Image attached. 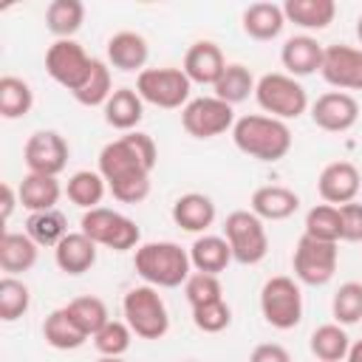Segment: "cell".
<instances>
[{"instance_id": "10", "label": "cell", "mask_w": 362, "mask_h": 362, "mask_svg": "<svg viewBox=\"0 0 362 362\" xmlns=\"http://www.w3.org/2000/svg\"><path fill=\"white\" fill-rule=\"evenodd\" d=\"M339 263V249L331 240H317L303 235L297 240V249L291 255V266H294V277L305 286H325Z\"/></svg>"}, {"instance_id": "24", "label": "cell", "mask_w": 362, "mask_h": 362, "mask_svg": "<svg viewBox=\"0 0 362 362\" xmlns=\"http://www.w3.org/2000/svg\"><path fill=\"white\" fill-rule=\"evenodd\" d=\"M189 263L195 272H204V274H221L226 272V266L232 263V249L226 243V238H218V235H201L195 238V243L189 246Z\"/></svg>"}, {"instance_id": "38", "label": "cell", "mask_w": 362, "mask_h": 362, "mask_svg": "<svg viewBox=\"0 0 362 362\" xmlns=\"http://www.w3.org/2000/svg\"><path fill=\"white\" fill-rule=\"evenodd\" d=\"M305 235L317 238V240H342V218H339V206L331 204H320L311 206L305 215Z\"/></svg>"}, {"instance_id": "26", "label": "cell", "mask_w": 362, "mask_h": 362, "mask_svg": "<svg viewBox=\"0 0 362 362\" xmlns=\"http://www.w3.org/2000/svg\"><path fill=\"white\" fill-rule=\"evenodd\" d=\"M243 31L252 37V40H274L283 25H286V14H283V6L277 3H252L243 8Z\"/></svg>"}, {"instance_id": "25", "label": "cell", "mask_w": 362, "mask_h": 362, "mask_svg": "<svg viewBox=\"0 0 362 362\" xmlns=\"http://www.w3.org/2000/svg\"><path fill=\"white\" fill-rule=\"evenodd\" d=\"M283 14L288 23L308 28V31H320L328 28L337 17V3L334 0H286L283 3Z\"/></svg>"}, {"instance_id": "29", "label": "cell", "mask_w": 362, "mask_h": 362, "mask_svg": "<svg viewBox=\"0 0 362 362\" xmlns=\"http://www.w3.org/2000/svg\"><path fill=\"white\" fill-rule=\"evenodd\" d=\"M42 337H45V342H48L51 348H57V351H76V348H82V345L88 342V334L71 320L68 308H57V311H51V314L45 317V322H42Z\"/></svg>"}, {"instance_id": "8", "label": "cell", "mask_w": 362, "mask_h": 362, "mask_svg": "<svg viewBox=\"0 0 362 362\" xmlns=\"http://www.w3.org/2000/svg\"><path fill=\"white\" fill-rule=\"evenodd\" d=\"M260 311H263V320L272 328H280V331L294 328L303 320L300 286L286 274L269 277L263 283V288H260Z\"/></svg>"}, {"instance_id": "4", "label": "cell", "mask_w": 362, "mask_h": 362, "mask_svg": "<svg viewBox=\"0 0 362 362\" xmlns=\"http://www.w3.org/2000/svg\"><path fill=\"white\" fill-rule=\"evenodd\" d=\"M122 311L130 331L141 339H161L170 328V314L156 286H133L122 300Z\"/></svg>"}, {"instance_id": "34", "label": "cell", "mask_w": 362, "mask_h": 362, "mask_svg": "<svg viewBox=\"0 0 362 362\" xmlns=\"http://www.w3.org/2000/svg\"><path fill=\"white\" fill-rule=\"evenodd\" d=\"M25 235L37 246H57L68 235V221L59 209H45V212H31L25 221Z\"/></svg>"}, {"instance_id": "36", "label": "cell", "mask_w": 362, "mask_h": 362, "mask_svg": "<svg viewBox=\"0 0 362 362\" xmlns=\"http://www.w3.org/2000/svg\"><path fill=\"white\" fill-rule=\"evenodd\" d=\"M34 93L31 85L20 76H3L0 79V116L3 119H20L31 110Z\"/></svg>"}, {"instance_id": "7", "label": "cell", "mask_w": 362, "mask_h": 362, "mask_svg": "<svg viewBox=\"0 0 362 362\" xmlns=\"http://www.w3.org/2000/svg\"><path fill=\"white\" fill-rule=\"evenodd\" d=\"M79 232H85L96 246H107L113 252H127L133 246H139L141 240V229L136 226V221H130L122 212H113L107 206H96L88 209L79 221Z\"/></svg>"}, {"instance_id": "23", "label": "cell", "mask_w": 362, "mask_h": 362, "mask_svg": "<svg viewBox=\"0 0 362 362\" xmlns=\"http://www.w3.org/2000/svg\"><path fill=\"white\" fill-rule=\"evenodd\" d=\"M102 110H105V122L110 127L130 133L144 116V99L133 88H116Z\"/></svg>"}, {"instance_id": "28", "label": "cell", "mask_w": 362, "mask_h": 362, "mask_svg": "<svg viewBox=\"0 0 362 362\" xmlns=\"http://www.w3.org/2000/svg\"><path fill=\"white\" fill-rule=\"evenodd\" d=\"M37 263V243L25 232H3L0 238V269L6 274L28 272Z\"/></svg>"}, {"instance_id": "30", "label": "cell", "mask_w": 362, "mask_h": 362, "mask_svg": "<svg viewBox=\"0 0 362 362\" xmlns=\"http://www.w3.org/2000/svg\"><path fill=\"white\" fill-rule=\"evenodd\" d=\"M308 345H311V354L320 362H342L348 356V351H351V337L345 334L342 325L325 322V325L314 328Z\"/></svg>"}, {"instance_id": "18", "label": "cell", "mask_w": 362, "mask_h": 362, "mask_svg": "<svg viewBox=\"0 0 362 362\" xmlns=\"http://www.w3.org/2000/svg\"><path fill=\"white\" fill-rule=\"evenodd\" d=\"M322 54L325 48L308 37V34H300V37H288L283 42V51H280V62L283 68L288 71V76H311L322 68Z\"/></svg>"}, {"instance_id": "43", "label": "cell", "mask_w": 362, "mask_h": 362, "mask_svg": "<svg viewBox=\"0 0 362 362\" xmlns=\"http://www.w3.org/2000/svg\"><path fill=\"white\" fill-rule=\"evenodd\" d=\"M192 322L204 334H218L232 322V311H229V305L223 300H215V303L192 308Z\"/></svg>"}, {"instance_id": "5", "label": "cell", "mask_w": 362, "mask_h": 362, "mask_svg": "<svg viewBox=\"0 0 362 362\" xmlns=\"http://www.w3.org/2000/svg\"><path fill=\"white\" fill-rule=\"evenodd\" d=\"M255 99L272 119H280V122L297 119L308 107L305 88L288 74H263L255 85Z\"/></svg>"}, {"instance_id": "16", "label": "cell", "mask_w": 362, "mask_h": 362, "mask_svg": "<svg viewBox=\"0 0 362 362\" xmlns=\"http://www.w3.org/2000/svg\"><path fill=\"white\" fill-rule=\"evenodd\" d=\"M359 187H362V178H359V170L351 161H334V164H328L320 173V181H317V189H320L322 201L331 204V206L351 204L359 195Z\"/></svg>"}, {"instance_id": "31", "label": "cell", "mask_w": 362, "mask_h": 362, "mask_svg": "<svg viewBox=\"0 0 362 362\" xmlns=\"http://www.w3.org/2000/svg\"><path fill=\"white\" fill-rule=\"evenodd\" d=\"M85 23V6L79 0H51L45 8V25L54 37L71 40Z\"/></svg>"}, {"instance_id": "40", "label": "cell", "mask_w": 362, "mask_h": 362, "mask_svg": "<svg viewBox=\"0 0 362 362\" xmlns=\"http://www.w3.org/2000/svg\"><path fill=\"white\" fill-rule=\"evenodd\" d=\"M331 314L337 325H354L362 320V283H342L331 300Z\"/></svg>"}, {"instance_id": "21", "label": "cell", "mask_w": 362, "mask_h": 362, "mask_svg": "<svg viewBox=\"0 0 362 362\" xmlns=\"http://www.w3.org/2000/svg\"><path fill=\"white\" fill-rule=\"evenodd\" d=\"M150 57L147 40L136 31H119L107 40V62L119 71H144V62Z\"/></svg>"}, {"instance_id": "44", "label": "cell", "mask_w": 362, "mask_h": 362, "mask_svg": "<svg viewBox=\"0 0 362 362\" xmlns=\"http://www.w3.org/2000/svg\"><path fill=\"white\" fill-rule=\"evenodd\" d=\"M339 218H342V240H362V204L351 201L339 206Z\"/></svg>"}, {"instance_id": "41", "label": "cell", "mask_w": 362, "mask_h": 362, "mask_svg": "<svg viewBox=\"0 0 362 362\" xmlns=\"http://www.w3.org/2000/svg\"><path fill=\"white\" fill-rule=\"evenodd\" d=\"M184 294H187V303L192 308L198 305H206V303H215V300H223V286L215 274H204V272H192L184 283Z\"/></svg>"}, {"instance_id": "3", "label": "cell", "mask_w": 362, "mask_h": 362, "mask_svg": "<svg viewBox=\"0 0 362 362\" xmlns=\"http://www.w3.org/2000/svg\"><path fill=\"white\" fill-rule=\"evenodd\" d=\"M133 266L139 272V277L147 286L156 288H175L181 283H187V277L192 274V263H189V252L173 240H153V243H141L136 249Z\"/></svg>"}, {"instance_id": "33", "label": "cell", "mask_w": 362, "mask_h": 362, "mask_svg": "<svg viewBox=\"0 0 362 362\" xmlns=\"http://www.w3.org/2000/svg\"><path fill=\"white\" fill-rule=\"evenodd\" d=\"M255 76H252V71L246 68V65H240V62H232V65H226V71L221 74V79L212 85L215 88V96L218 99H223L226 105H238V102H243V99H249V93H255Z\"/></svg>"}, {"instance_id": "9", "label": "cell", "mask_w": 362, "mask_h": 362, "mask_svg": "<svg viewBox=\"0 0 362 362\" xmlns=\"http://www.w3.org/2000/svg\"><path fill=\"white\" fill-rule=\"evenodd\" d=\"M192 82L181 68H144L136 76V93L164 110H175L189 102Z\"/></svg>"}, {"instance_id": "46", "label": "cell", "mask_w": 362, "mask_h": 362, "mask_svg": "<svg viewBox=\"0 0 362 362\" xmlns=\"http://www.w3.org/2000/svg\"><path fill=\"white\" fill-rule=\"evenodd\" d=\"M0 192H3V204H0V218H3V221H8V218H11V212H14V204L20 201V195L14 192V187H11V184H3V187H0Z\"/></svg>"}, {"instance_id": "17", "label": "cell", "mask_w": 362, "mask_h": 362, "mask_svg": "<svg viewBox=\"0 0 362 362\" xmlns=\"http://www.w3.org/2000/svg\"><path fill=\"white\" fill-rule=\"evenodd\" d=\"M189 82H198V85H215L221 79V74L226 71V59H223V51L209 42V40H198L187 48L184 54V68Z\"/></svg>"}, {"instance_id": "37", "label": "cell", "mask_w": 362, "mask_h": 362, "mask_svg": "<svg viewBox=\"0 0 362 362\" xmlns=\"http://www.w3.org/2000/svg\"><path fill=\"white\" fill-rule=\"evenodd\" d=\"M68 314H71V320L88 334V337H93V334H99L107 322H110V314H107V305L99 300V297H76V300H71L68 305Z\"/></svg>"}, {"instance_id": "12", "label": "cell", "mask_w": 362, "mask_h": 362, "mask_svg": "<svg viewBox=\"0 0 362 362\" xmlns=\"http://www.w3.org/2000/svg\"><path fill=\"white\" fill-rule=\"evenodd\" d=\"M90 65H93V57H88V51L76 40H57L45 51V71H48V76L57 85L68 88L71 93L82 88V82L90 74Z\"/></svg>"}, {"instance_id": "1", "label": "cell", "mask_w": 362, "mask_h": 362, "mask_svg": "<svg viewBox=\"0 0 362 362\" xmlns=\"http://www.w3.org/2000/svg\"><path fill=\"white\" fill-rule=\"evenodd\" d=\"M158 161L156 141L147 133L130 130L107 141L99 153V173L122 204H141L150 195V173Z\"/></svg>"}, {"instance_id": "13", "label": "cell", "mask_w": 362, "mask_h": 362, "mask_svg": "<svg viewBox=\"0 0 362 362\" xmlns=\"http://www.w3.org/2000/svg\"><path fill=\"white\" fill-rule=\"evenodd\" d=\"M68 141L57 133V130H37L28 136L25 141V150H23V158H25V167L28 173H37V175H59L65 167H68Z\"/></svg>"}, {"instance_id": "49", "label": "cell", "mask_w": 362, "mask_h": 362, "mask_svg": "<svg viewBox=\"0 0 362 362\" xmlns=\"http://www.w3.org/2000/svg\"><path fill=\"white\" fill-rule=\"evenodd\" d=\"M356 40H359V45H362V14H359V20H356Z\"/></svg>"}, {"instance_id": "20", "label": "cell", "mask_w": 362, "mask_h": 362, "mask_svg": "<svg viewBox=\"0 0 362 362\" xmlns=\"http://www.w3.org/2000/svg\"><path fill=\"white\" fill-rule=\"evenodd\" d=\"M54 260L65 274H85L96 263V243L85 232H68L54 246Z\"/></svg>"}, {"instance_id": "45", "label": "cell", "mask_w": 362, "mask_h": 362, "mask_svg": "<svg viewBox=\"0 0 362 362\" xmlns=\"http://www.w3.org/2000/svg\"><path fill=\"white\" fill-rule=\"evenodd\" d=\"M249 362H291V354L277 342H263L252 351Z\"/></svg>"}, {"instance_id": "6", "label": "cell", "mask_w": 362, "mask_h": 362, "mask_svg": "<svg viewBox=\"0 0 362 362\" xmlns=\"http://www.w3.org/2000/svg\"><path fill=\"white\" fill-rule=\"evenodd\" d=\"M223 238L232 249V260L243 266H255L269 252V235L263 221L252 209H235L223 221Z\"/></svg>"}, {"instance_id": "48", "label": "cell", "mask_w": 362, "mask_h": 362, "mask_svg": "<svg viewBox=\"0 0 362 362\" xmlns=\"http://www.w3.org/2000/svg\"><path fill=\"white\" fill-rule=\"evenodd\" d=\"M96 362H124V359L122 356H99Z\"/></svg>"}, {"instance_id": "11", "label": "cell", "mask_w": 362, "mask_h": 362, "mask_svg": "<svg viewBox=\"0 0 362 362\" xmlns=\"http://www.w3.org/2000/svg\"><path fill=\"white\" fill-rule=\"evenodd\" d=\"M181 124L195 139H215L235 127V110L218 96H198L181 107Z\"/></svg>"}, {"instance_id": "47", "label": "cell", "mask_w": 362, "mask_h": 362, "mask_svg": "<svg viewBox=\"0 0 362 362\" xmlns=\"http://www.w3.org/2000/svg\"><path fill=\"white\" fill-rule=\"evenodd\" d=\"M345 359H348V362H362V339H356V342L351 345V351H348Z\"/></svg>"}, {"instance_id": "39", "label": "cell", "mask_w": 362, "mask_h": 362, "mask_svg": "<svg viewBox=\"0 0 362 362\" xmlns=\"http://www.w3.org/2000/svg\"><path fill=\"white\" fill-rule=\"evenodd\" d=\"M28 303H31V291L23 280L6 274L0 280V320L3 322H14L20 320L25 311H28Z\"/></svg>"}, {"instance_id": "2", "label": "cell", "mask_w": 362, "mask_h": 362, "mask_svg": "<svg viewBox=\"0 0 362 362\" xmlns=\"http://www.w3.org/2000/svg\"><path fill=\"white\" fill-rule=\"evenodd\" d=\"M232 141L249 158L280 161L291 150V130L280 119H272V116H263V113H249V116L235 119Z\"/></svg>"}, {"instance_id": "42", "label": "cell", "mask_w": 362, "mask_h": 362, "mask_svg": "<svg viewBox=\"0 0 362 362\" xmlns=\"http://www.w3.org/2000/svg\"><path fill=\"white\" fill-rule=\"evenodd\" d=\"M130 339H133L130 325L119 322V320H110L99 334H93V348L102 356H122L130 348Z\"/></svg>"}, {"instance_id": "15", "label": "cell", "mask_w": 362, "mask_h": 362, "mask_svg": "<svg viewBox=\"0 0 362 362\" xmlns=\"http://www.w3.org/2000/svg\"><path fill=\"white\" fill-rule=\"evenodd\" d=\"M356 119H359V102L342 90H328L317 96V102L311 105V122L328 133H345L356 124Z\"/></svg>"}, {"instance_id": "14", "label": "cell", "mask_w": 362, "mask_h": 362, "mask_svg": "<svg viewBox=\"0 0 362 362\" xmlns=\"http://www.w3.org/2000/svg\"><path fill=\"white\" fill-rule=\"evenodd\" d=\"M322 79L337 90H362V48L354 45H328L322 54Z\"/></svg>"}, {"instance_id": "27", "label": "cell", "mask_w": 362, "mask_h": 362, "mask_svg": "<svg viewBox=\"0 0 362 362\" xmlns=\"http://www.w3.org/2000/svg\"><path fill=\"white\" fill-rule=\"evenodd\" d=\"M17 195H20V204L28 209V212H45V209H54L59 195H62V187L54 175H37V173H28L20 187H17Z\"/></svg>"}, {"instance_id": "19", "label": "cell", "mask_w": 362, "mask_h": 362, "mask_svg": "<svg viewBox=\"0 0 362 362\" xmlns=\"http://www.w3.org/2000/svg\"><path fill=\"white\" fill-rule=\"evenodd\" d=\"M300 209V195L288 187H257L252 192V212L260 221H286Z\"/></svg>"}, {"instance_id": "32", "label": "cell", "mask_w": 362, "mask_h": 362, "mask_svg": "<svg viewBox=\"0 0 362 362\" xmlns=\"http://www.w3.org/2000/svg\"><path fill=\"white\" fill-rule=\"evenodd\" d=\"M105 189H107V184H105V178H102L99 170H96V173H93V170H79V173H74V175L68 178V184H65L68 201L76 204V206H82L85 212H88V209H96V206L102 204Z\"/></svg>"}, {"instance_id": "35", "label": "cell", "mask_w": 362, "mask_h": 362, "mask_svg": "<svg viewBox=\"0 0 362 362\" xmlns=\"http://www.w3.org/2000/svg\"><path fill=\"white\" fill-rule=\"evenodd\" d=\"M110 93H113L110 68H107V62L93 59L90 74H88V79L82 82V88H79V90H74V99H76L79 105H85V107H96V105H102V107H105V102L110 99Z\"/></svg>"}, {"instance_id": "22", "label": "cell", "mask_w": 362, "mask_h": 362, "mask_svg": "<svg viewBox=\"0 0 362 362\" xmlns=\"http://www.w3.org/2000/svg\"><path fill=\"white\" fill-rule=\"evenodd\" d=\"M173 221L184 232H204L215 223V204L204 192H187L173 204Z\"/></svg>"}]
</instances>
